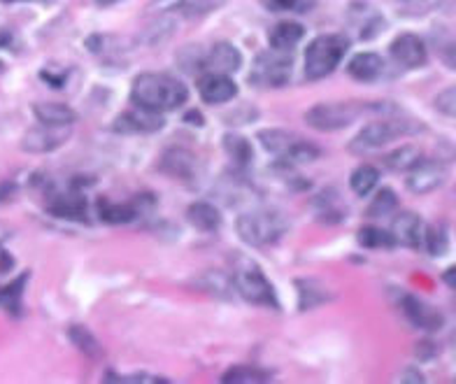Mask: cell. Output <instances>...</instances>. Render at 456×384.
Wrapping results in <instances>:
<instances>
[{
  "label": "cell",
  "instance_id": "5bb4252c",
  "mask_svg": "<svg viewBox=\"0 0 456 384\" xmlns=\"http://www.w3.org/2000/svg\"><path fill=\"white\" fill-rule=\"evenodd\" d=\"M347 17L349 26L356 30V36H359L361 40H370V37L379 36L382 29H385V19H382V14H379L372 5H368V3H352Z\"/></svg>",
  "mask_w": 456,
  "mask_h": 384
},
{
  "label": "cell",
  "instance_id": "3957f363",
  "mask_svg": "<svg viewBox=\"0 0 456 384\" xmlns=\"http://www.w3.org/2000/svg\"><path fill=\"white\" fill-rule=\"evenodd\" d=\"M419 124L412 119H405V117H387V119L370 121L368 127H363L359 131L356 138H352V143L347 144V150L352 154H368V151L382 150L385 144H389L391 140H396L398 135H405V133L419 131Z\"/></svg>",
  "mask_w": 456,
  "mask_h": 384
},
{
  "label": "cell",
  "instance_id": "d4e9b609",
  "mask_svg": "<svg viewBox=\"0 0 456 384\" xmlns=\"http://www.w3.org/2000/svg\"><path fill=\"white\" fill-rule=\"evenodd\" d=\"M258 138H261V144H264L265 150L271 151V154H277V157H287L289 150L298 143V135L291 131H282V128H268V131L258 133Z\"/></svg>",
  "mask_w": 456,
  "mask_h": 384
},
{
  "label": "cell",
  "instance_id": "836d02e7",
  "mask_svg": "<svg viewBox=\"0 0 456 384\" xmlns=\"http://www.w3.org/2000/svg\"><path fill=\"white\" fill-rule=\"evenodd\" d=\"M396 208H398L396 193L391 192V189H382V192H378L375 200L368 205V217H372V219H375V217H387L396 210Z\"/></svg>",
  "mask_w": 456,
  "mask_h": 384
},
{
  "label": "cell",
  "instance_id": "e575fe53",
  "mask_svg": "<svg viewBox=\"0 0 456 384\" xmlns=\"http://www.w3.org/2000/svg\"><path fill=\"white\" fill-rule=\"evenodd\" d=\"M271 12H291V14H303L310 12L317 0H261Z\"/></svg>",
  "mask_w": 456,
  "mask_h": 384
},
{
  "label": "cell",
  "instance_id": "f546056e",
  "mask_svg": "<svg viewBox=\"0 0 456 384\" xmlns=\"http://www.w3.org/2000/svg\"><path fill=\"white\" fill-rule=\"evenodd\" d=\"M224 150H226V154L231 159H233V163H238V166H247V163L252 161L254 151H252V144H249V140L242 138V135H235V133H228V135H224Z\"/></svg>",
  "mask_w": 456,
  "mask_h": 384
},
{
  "label": "cell",
  "instance_id": "cb8c5ba5",
  "mask_svg": "<svg viewBox=\"0 0 456 384\" xmlns=\"http://www.w3.org/2000/svg\"><path fill=\"white\" fill-rule=\"evenodd\" d=\"M296 289H298V303L300 310H310V307H319L329 303L333 294L326 291V287L317 280H296Z\"/></svg>",
  "mask_w": 456,
  "mask_h": 384
},
{
  "label": "cell",
  "instance_id": "f35d334b",
  "mask_svg": "<svg viewBox=\"0 0 456 384\" xmlns=\"http://www.w3.org/2000/svg\"><path fill=\"white\" fill-rule=\"evenodd\" d=\"M105 382H128V384H133V382H168V380L166 378H154V375H142V372H140V375H117V378H112V375H108V380H105Z\"/></svg>",
  "mask_w": 456,
  "mask_h": 384
},
{
  "label": "cell",
  "instance_id": "8d00e7d4",
  "mask_svg": "<svg viewBox=\"0 0 456 384\" xmlns=\"http://www.w3.org/2000/svg\"><path fill=\"white\" fill-rule=\"evenodd\" d=\"M436 49H438V56L443 59L444 66L456 70V33H447V36L440 37Z\"/></svg>",
  "mask_w": 456,
  "mask_h": 384
},
{
  "label": "cell",
  "instance_id": "9c48e42d",
  "mask_svg": "<svg viewBox=\"0 0 456 384\" xmlns=\"http://www.w3.org/2000/svg\"><path fill=\"white\" fill-rule=\"evenodd\" d=\"M68 138H70V127L40 124V127H33L24 133L21 150L28 151V154H49V151L59 150Z\"/></svg>",
  "mask_w": 456,
  "mask_h": 384
},
{
  "label": "cell",
  "instance_id": "7402d4cb",
  "mask_svg": "<svg viewBox=\"0 0 456 384\" xmlns=\"http://www.w3.org/2000/svg\"><path fill=\"white\" fill-rule=\"evenodd\" d=\"M382 70H385V61L379 59L378 54H372V52L356 54L347 66V72L356 82H372V79H378L382 75Z\"/></svg>",
  "mask_w": 456,
  "mask_h": 384
},
{
  "label": "cell",
  "instance_id": "4dcf8cb0",
  "mask_svg": "<svg viewBox=\"0 0 456 384\" xmlns=\"http://www.w3.org/2000/svg\"><path fill=\"white\" fill-rule=\"evenodd\" d=\"M268 372L261 371V368H254V366H235L231 371L224 372L222 382L226 384H261V382H268Z\"/></svg>",
  "mask_w": 456,
  "mask_h": 384
},
{
  "label": "cell",
  "instance_id": "b9f144b4",
  "mask_svg": "<svg viewBox=\"0 0 456 384\" xmlns=\"http://www.w3.org/2000/svg\"><path fill=\"white\" fill-rule=\"evenodd\" d=\"M94 3L101 7H110V5H117V3H121V0H94Z\"/></svg>",
  "mask_w": 456,
  "mask_h": 384
},
{
  "label": "cell",
  "instance_id": "ffe728a7",
  "mask_svg": "<svg viewBox=\"0 0 456 384\" xmlns=\"http://www.w3.org/2000/svg\"><path fill=\"white\" fill-rule=\"evenodd\" d=\"M33 114L40 124H49V127H72L77 119L75 110H70L63 102H36Z\"/></svg>",
  "mask_w": 456,
  "mask_h": 384
},
{
  "label": "cell",
  "instance_id": "8fae6325",
  "mask_svg": "<svg viewBox=\"0 0 456 384\" xmlns=\"http://www.w3.org/2000/svg\"><path fill=\"white\" fill-rule=\"evenodd\" d=\"M389 52L398 66L405 68V70H417V68L427 63V45H424V40L419 36H412V33L398 36L391 43Z\"/></svg>",
  "mask_w": 456,
  "mask_h": 384
},
{
  "label": "cell",
  "instance_id": "4fadbf2b",
  "mask_svg": "<svg viewBox=\"0 0 456 384\" xmlns=\"http://www.w3.org/2000/svg\"><path fill=\"white\" fill-rule=\"evenodd\" d=\"M401 310L410 324L421 331H438L443 326V315L412 294L401 296Z\"/></svg>",
  "mask_w": 456,
  "mask_h": 384
},
{
  "label": "cell",
  "instance_id": "ab89813d",
  "mask_svg": "<svg viewBox=\"0 0 456 384\" xmlns=\"http://www.w3.org/2000/svg\"><path fill=\"white\" fill-rule=\"evenodd\" d=\"M443 282L456 291V266H452V268H447V271L443 273Z\"/></svg>",
  "mask_w": 456,
  "mask_h": 384
},
{
  "label": "cell",
  "instance_id": "9a60e30c",
  "mask_svg": "<svg viewBox=\"0 0 456 384\" xmlns=\"http://www.w3.org/2000/svg\"><path fill=\"white\" fill-rule=\"evenodd\" d=\"M408 173L410 175L405 184H408L412 193H428L433 189H438L444 182V168L438 161H424V159H419Z\"/></svg>",
  "mask_w": 456,
  "mask_h": 384
},
{
  "label": "cell",
  "instance_id": "f1b7e54d",
  "mask_svg": "<svg viewBox=\"0 0 456 384\" xmlns=\"http://www.w3.org/2000/svg\"><path fill=\"white\" fill-rule=\"evenodd\" d=\"M359 245L366 247V249H391L396 247V241L391 231L378 226H363L359 231Z\"/></svg>",
  "mask_w": 456,
  "mask_h": 384
},
{
  "label": "cell",
  "instance_id": "7c38bea8",
  "mask_svg": "<svg viewBox=\"0 0 456 384\" xmlns=\"http://www.w3.org/2000/svg\"><path fill=\"white\" fill-rule=\"evenodd\" d=\"M199 94L205 102L222 105V102L233 101L238 96V86L231 79V75H224V72H205L199 79Z\"/></svg>",
  "mask_w": 456,
  "mask_h": 384
},
{
  "label": "cell",
  "instance_id": "30bf717a",
  "mask_svg": "<svg viewBox=\"0 0 456 384\" xmlns=\"http://www.w3.org/2000/svg\"><path fill=\"white\" fill-rule=\"evenodd\" d=\"M163 117L161 112L150 108H142V105H135L133 110L121 112L114 121V131L119 133H154L163 128Z\"/></svg>",
  "mask_w": 456,
  "mask_h": 384
},
{
  "label": "cell",
  "instance_id": "44dd1931",
  "mask_svg": "<svg viewBox=\"0 0 456 384\" xmlns=\"http://www.w3.org/2000/svg\"><path fill=\"white\" fill-rule=\"evenodd\" d=\"M186 219L191 222L193 228H199L203 233H216L222 228V215H219V210H216L215 205L203 203V200L189 205Z\"/></svg>",
  "mask_w": 456,
  "mask_h": 384
},
{
  "label": "cell",
  "instance_id": "5b68a950",
  "mask_svg": "<svg viewBox=\"0 0 456 384\" xmlns=\"http://www.w3.org/2000/svg\"><path fill=\"white\" fill-rule=\"evenodd\" d=\"M349 43L342 36H319L305 49V79L329 78L336 70L342 56L347 54Z\"/></svg>",
  "mask_w": 456,
  "mask_h": 384
},
{
  "label": "cell",
  "instance_id": "52a82bcc",
  "mask_svg": "<svg viewBox=\"0 0 456 384\" xmlns=\"http://www.w3.org/2000/svg\"><path fill=\"white\" fill-rule=\"evenodd\" d=\"M291 70H294V63L289 52H280V49L261 52L252 63L249 82L256 89H277L291 79Z\"/></svg>",
  "mask_w": 456,
  "mask_h": 384
},
{
  "label": "cell",
  "instance_id": "d6986e66",
  "mask_svg": "<svg viewBox=\"0 0 456 384\" xmlns=\"http://www.w3.org/2000/svg\"><path fill=\"white\" fill-rule=\"evenodd\" d=\"M161 170L168 173L170 177H182V180H191L193 175L199 173V161L193 157L191 151L173 147L163 154L161 159Z\"/></svg>",
  "mask_w": 456,
  "mask_h": 384
},
{
  "label": "cell",
  "instance_id": "6da1fadb",
  "mask_svg": "<svg viewBox=\"0 0 456 384\" xmlns=\"http://www.w3.org/2000/svg\"><path fill=\"white\" fill-rule=\"evenodd\" d=\"M133 102L142 108L157 110V112H168L184 105L189 98V89L180 79L163 75V72H142L133 82Z\"/></svg>",
  "mask_w": 456,
  "mask_h": 384
},
{
  "label": "cell",
  "instance_id": "603a6c76",
  "mask_svg": "<svg viewBox=\"0 0 456 384\" xmlns=\"http://www.w3.org/2000/svg\"><path fill=\"white\" fill-rule=\"evenodd\" d=\"M305 36V29L296 21H280L271 29L268 33V40H271L273 49H280V52H291L296 45L303 40Z\"/></svg>",
  "mask_w": 456,
  "mask_h": 384
},
{
  "label": "cell",
  "instance_id": "ee69618b",
  "mask_svg": "<svg viewBox=\"0 0 456 384\" xmlns=\"http://www.w3.org/2000/svg\"><path fill=\"white\" fill-rule=\"evenodd\" d=\"M40 3H52V0H40Z\"/></svg>",
  "mask_w": 456,
  "mask_h": 384
},
{
  "label": "cell",
  "instance_id": "ac0fdd59",
  "mask_svg": "<svg viewBox=\"0 0 456 384\" xmlns=\"http://www.w3.org/2000/svg\"><path fill=\"white\" fill-rule=\"evenodd\" d=\"M391 235H394L396 245L417 249L421 245V238H424V224H421V219L414 212H401L394 219Z\"/></svg>",
  "mask_w": 456,
  "mask_h": 384
},
{
  "label": "cell",
  "instance_id": "e0dca14e",
  "mask_svg": "<svg viewBox=\"0 0 456 384\" xmlns=\"http://www.w3.org/2000/svg\"><path fill=\"white\" fill-rule=\"evenodd\" d=\"M47 212L59 219L79 222L86 217V199L82 192H59L47 200Z\"/></svg>",
  "mask_w": 456,
  "mask_h": 384
},
{
  "label": "cell",
  "instance_id": "83f0119b",
  "mask_svg": "<svg viewBox=\"0 0 456 384\" xmlns=\"http://www.w3.org/2000/svg\"><path fill=\"white\" fill-rule=\"evenodd\" d=\"M98 215H101L102 222L108 224H128L138 217V208L131 203H110V200H101V208H98Z\"/></svg>",
  "mask_w": 456,
  "mask_h": 384
},
{
  "label": "cell",
  "instance_id": "d590c367",
  "mask_svg": "<svg viewBox=\"0 0 456 384\" xmlns=\"http://www.w3.org/2000/svg\"><path fill=\"white\" fill-rule=\"evenodd\" d=\"M421 242L427 245V249L431 257H443V254L447 252V245H450V241H447V233H444V228H438V226L427 228V231H424V238H421Z\"/></svg>",
  "mask_w": 456,
  "mask_h": 384
},
{
  "label": "cell",
  "instance_id": "7a4b0ae2",
  "mask_svg": "<svg viewBox=\"0 0 456 384\" xmlns=\"http://www.w3.org/2000/svg\"><path fill=\"white\" fill-rule=\"evenodd\" d=\"M235 231L240 241L252 247H268L282 241L289 231V222L275 210H254L238 217Z\"/></svg>",
  "mask_w": 456,
  "mask_h": 384
},
{
  "label": "cell",
  "instance_id": "d6a6232c",
  "mask_svg": "<svg viewBox=\"0 0 456 384\" xmlns=\"http://www.w3.org/2000/svg\"><path fill=\"white\" fill-rule=\"evenodd\" d=\"M419 159V150H417L414 144H403L396 151L387 154L385 163L391 170H410Z\"/></svg>",
  "mask_w": 456,
  "mask_h": 384
},
{
  "label": "cell",
  "instance_id": "f6af8a7d",
  "mask_svg": "<svg viewBox=\"0 0 456 384\" xmlns=\"http://www.w3.org/2000/svg\"><path fill=\"white\" fill-rule=\"evenodd\" d=\"M0 70H3V63H0Z\"/></svg>",
  "mask_w": 456,
  "mask_h": 384
},
{
  "label": "cell",
  "instance_id": "7bdbcfd3",
  "mask_svg": "<svg viewBox=\"0 0 456 384\" xmlns=\"http://www.w3.org/2000/svg\"><path fill=\"white\" fill-rule=\"evenodd\" d=\"M0 3H19V0H0Z\"/></svg>",
  "mask_w": 456,
  "mask_h": 384
},
{
  "label": "cell",
  "instance_id": "ba28073f",
  "mask_svg": "<svg viewBox=\"0 0 456 384\" xmlns=\"http://www.w3.org/2000/svg\"><path fill=\"white\" fill-rule=\"evenodd\" d=\"M242 56L240 52L233 47L231 43H216L215 47L208 49L205 54H199L193 59V66L189 70H199L203 68L205 72H224V75H231L240 68Z\"/></svg>",
  "mask_w": 456,
  "mask_h": 384
},
{
  "label": "cell",
  "instance_id": "60d3db41",
  "mask_svg": "<svg viewBox=\"0 0 456 384\" xmlns=\"http://www.w3.org/2000/svg\"><path fill=\"white\" fill-rule=\"evenodd\" d=\"M401 382H424V375L417 371H412V368H408V371L403 372Z\"/></svg>",
  "mask_w": 456,
  "mask_h": 384
},
{
  "label": "cell",
  "instance_id": "4316f807",
  "mask_svg": "<svg viewBox=\"0 0 456 384\" xmlns=\"http://www.w3.org/2000/svg\"><path fill=\"white\" fill-rule=\"evenodd\" d=\"M26 282H28V273L17 277V280L7 284V287H0V307L7 310L10 315H14V317L21 315V298H24Z\"/></svg>",
  "mask_w": 456,
  "mask_h": 384
},
{
  "label": "cell",
  "instance_id": "277c9868",
  "mask_svg": "<svg viewBox=\"0 0 456 384\" xmlns=\"http://www.w3.org/2000/svg\"><path fill=\"white\" fill-rule=\"evenodd\" d=\"M379 110L378 105H363L354 101H333V102H317L314 108L305 112V124L314 131H340L354 124L363 112Z\"/></svg>",
  "mask_w": 456,
  "mask_h": 384
},
{
  "label": "cell",
  "instance_id": "1f68e13d",
  "mask_svg": "<svg viewBox=\"0 0 456 384\" xmlns=\"http://www.w3.org/2000/svg\"><path fill=\"white\" fill-rule=\"evenodd\" d=\"M379 182V173L378 168H372V166H359V168L352 173L349 177V186H352V192L356 196H368V193L378 186Z\"/></svg>",
  "mask_w": 456,
  "mask_h": 384
},
{
  "label": "cell",
  "instance_id": "2e32d148",
  "mask_svg": "<svg viewBox=\"0 0 456 384\" xmlns=\"http://www.w3.org/2000/svg\"><path fill=\"white\" fill-rule=\"evenodd\" d=\"M224 0H154L150 5L151 14H182V17H203L215 12Z\"/></svg>",
  "mask_w": 456,
  "mask_h": 384
},
{
  "label": "cell",
  "instance_id": "8992f818",
  "mask_svg": "<svg viewBox=\"0 0 456 384\" xmlns=\"http://www.w3.org/2000/svg\"><path fill=\"white\" fill-rule=\"evenodd\" d=\"M233 287L238 289V294H240L247 303L277 307V296L271 280H268V277L264 275V271H261L254 261H249V258H242L240 264L235 266Z\"/></svg>",
  "mask_w": 456,
  "mask_h": 384
},
{
  "label": "cell",
  "instance_id": "74e56055",
  "mask_svg": "<svg viewBox=\"0 0 456 384\" xmlns=\"http://www.w3.org/2000/svg\"><path fill=\"white\" fill-rule=\"evenodd\" d=\"M436 108L447 117H456V86L440 91L438 98H436Z\"/></svg>",
  "mask_w": 456,
  "mask_h": 384
},
{
  "label": "cell",
  "instance_id": "484cf974",
  "mask_svg": "<svg viewBox=\"0 0 456 384\" xmlns=\"http://www.w3.org/2000/svg\"><path fill=\"white\" fill-rule=\"evenodd\" d=\"M68 338H70V342L75 345V347L82 352V355L86 356V359H101L102 356V347L101 342H98V338L91 333L86 326L82 324H72L70 329H68Z\"/></svg>",
  "mask_w": 456,
  "mask_h": 384
}]
</instances>
